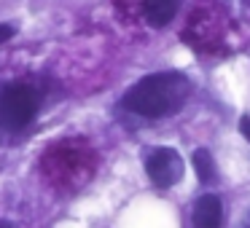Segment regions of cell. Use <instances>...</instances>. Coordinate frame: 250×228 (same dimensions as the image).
<instances>
[{
    "mask_svg": "<svg viewBox=\"0 0 250 228\" xmlns=\"http://www.w3.org/2000/svg\"><path fill=\"white\" fill-rule=\"evenodd\" d=\"M239 132H242V137L250 142V115H245V118L239 121Z\"/></svg>",
    "mask_w": 250,
    "mask_h": 228,
    "instance_id": "obj_8",
    "label": "cell"
},
{
    "mask_svg": "<svg viewBox=\"0 0 250 228\" xmlns=\"http://www.w3.org/2000/svg\"><path fill=\"white\" fill-rule=\"evenodd\" d=\"M0 228H17V226H11V223H6V220H0Z\"/></svg>",
    "mask_w": 250,
    "mask_h": 228,
    "instance_id": "obj_9",
    "label": "cell"
},
{
    "mask_svg": "<svg viewBox=\"0 0 250 228\" xmlns=\"http://www.w3.org/2000/svg\"><path fill=\"white\" fill-rule=\"evenodd\" d=\"M194 169H196V177H199L202 183H215L218 180L215 158H212V153L205 151V148L194 151Z\"/></svg>",
    "mask_w": 250,
    "mask_h": 228,
    "instance_id": "obj_6",
    "label": "cell"
},
{
    "mask_svg": "<svg viewBox=\"0 0 250 228\" xmlns=\"http://www.w3.org/2000/svg\"><path fill=\"white\" fill-rule=\"evenodd\" d=\"M223 223V207L215 193L199 196L194 204V228H221Z\"/></svg>",
    "mask_w": 250,
    "mask_h": 228,
    "instance_id": "obj_4",
    "label": "cell"
},
{
    "mask_svg": "<svg viewBox=\"0 0 250 228\" xmlns=\"http://www.w3.org/2000/svg\"><path fill=\"white\" fill-rule=\"evenodd\" d=\"M146 172H148L153 185H159V188H172L183 177V158L172 148H156L146 158Z\"/></svg>",
    "mask_w": 250,
    "mask_h": 228,
    "instance_id": "obj_3",
    "label": "cell"
},
{
    "mask_svg": "<svg viewBox=\"0 0 250 228\" xmlns=\"http://www.w3.org/2000/svg\"><path fill=\"white\" fill-rule=\"evenodd\" d=\"M14 35H17V27H14V24H0V46L8 43Z\"/></svg>",
    "mask_w": 250,
    "mask_h": 228,
    "instance_id": "obj_7",
    "label": "cell"
},
{
    "mask_svg": "<svg viewBox=\"0 0 250 228\" xmlns=\"http://www.w3.org/2000/svg\"><path fill=\"white\" fill-rule=\"evenodd\" d=\"M191 94V81L183 73H153L137 81L124 94L121 105L129 113L143 118H164L183 108V102Z\"/></svg>",
    "mask_w": 250,
    "mask_h": 228,
    "instance_id": "obj_1",
    "label": "cell"
},
{
    "mask_svg": "<svg viewBox=\"0 0 250 228\" xmlns=\"http://www.w3.org/2000/svg\"><path fill=\"white\" fill-rule=\"evenodd\" d=\"M38 113V92L30 83H3L0 86V129L22 132Z\"/></svg>",
    "mask_w": 250,
    "mask_h": 228,
    "instance_id": "obj_2",
    "label": "cell"
},
{
    "mask_svg": "<svg viewBox=\"0 0 250 228\" xmlns=\"http://www.w3.org/2000/svg\"><path fill=\"white\" fill-rule=\"evenodd\" d=\"M180 0H146V17L153 27H164L175 19Z\"/></svg>",
    "mask_w": 250,
    "mask_h": 228,
    "instance_id": "obj_5",
    "label": "cell"
}]
</instances>
